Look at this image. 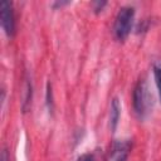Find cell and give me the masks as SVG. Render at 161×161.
<instances>
[{"label": "cell", "mask_w": 161, "mask_h": 161, "mask_svg": "<svg viewBox=\"0 0 161 161\" xmlns=\"http://www.w3.org/2000/svg\"><path fill=\"white\" fill-rule=\"evenodd\" d=\"M133 111L138 118H145L153 106V97L150 92L148 83L146 78H141L133 88L132 93Z\"/></svg>", "instance_id": "1"}, {"label": "cell", "mask_w": 161, "mask_h": 161, "mask_svg": "<svg viewBox=\"0 0 161 161\" xmlns=\"http://www.w3.org/2000/svg\"><path fill=\"white\" fill-rule=\"evenodd\" d=\"M133 18H135V8L126 5L122 6L116 18H114V23H113V34L116 36V39L118 40H125L131 29H132V23H133Z\"/></svg>", "instance_id": "2"}, {"label": "cell", "mask_w": 161, "mask_h": 161, "mask_svg": "<svg viewBox=\"0 0 161 161\" xmlns=\"http://www.w3.org/2000/svg\"><path fill=\"white\" fill-rule=\"evenodd\" d=\"M0 20L1 26L5 31V34L11 38L15 34V16H14V9L13 3L8 0L0 1Z\"/></svg>", "instance_id": "3"}, {"label": "cell", "mask_w": 161, "mask_h": 161, "mask_svg": "<svg viewBox=\"0 0 161 161\" xmlns=\"http://www.w3.org/2000/svg\"><path fill=\"white\" fill-rule=\"evenodd\" d=\"M131 147L130 140H114L106 155V161H127Z\"/></svg>", "instance_id": "4"}, {"label": "cell", "mask_w": 161, "mask_h": 161, "mask_svg": "<svg viewBox=\"0 0 161 161\" xmlns=\"http://www.w3.org/2000/svg\"><path fill=\"white\" fill-rule=\"evenodd\" d=\"M119 116H121V104L118 98H113L111 102V109H109V128L113 132L118 125L119 121Z\"/></svg>", "instance_id": "5"}, {"label": "cell", "mask_w": 161, "mask_h": 161, "mask_svg": "<svg viewBox=\"0 0 161 161\" xmlns=\"http://www.w3.org/2000/svg\"><path fill=\"white\" fill-rule=\"evenodd\" d=\"M153 77H155L156 87H157L158 98H160V102H161V62H156L153 64Z\"/></svg>", "instance_id": "6"}, {"label": "cell", "mask_w": 161, "mask_h": 161, "mask_svg": "<svg viewBox=\"0 0 161 161\" xmlns=\"http://www.w3.org/2000/svg\"><path fill=\"white\" fill-rule=\"evenodd\" d=\"M106 5H107L106 1H93V3H92V9H93L94 13H99V11L103 10V8H104Z\"/></svg>", "instance_id": "7"}, {"label": "cell", "mask_w": 161, "mask_h": 161, "mask_svg": "<svg viewBox=\"0 0 161 161\" xmlns=\"http://www.w3.org/2000/svg\"><path fill=\"white\" fill-rule=\"evenodd\" d=\"M77 161H94V156L92 153H83L77 158Z\"/></svg>", "instance_id": "8"}, {"label": "cell", "mask_w": 161, "mask_h": 161, "mask_svg": "<svg viewBox=\"0 0 161 161\" xmlns=\"http://www.w3.org/2000/svg\"><path fill=\"white\" fill-rule=\"evenodd\" d=\"M1 161H10L9 153H8V150H6V148H4L3 152H1Z\"/></svg>", "instance_id": "9"}, {"label": "cell", "mask_w": 161, "mask_h": 161, "mask_svg": "<svg viewBox=\"0 0 161 161\" xmlns=\"http://www.w3.org/2000/svg\"><path fill=\"white\" fill-rule=\"evenodd\" d=\"M69 4V1H58V3H54L53 6H63V5H67Z\"/></svg>", "instance_id": "10"}]
</instances>
